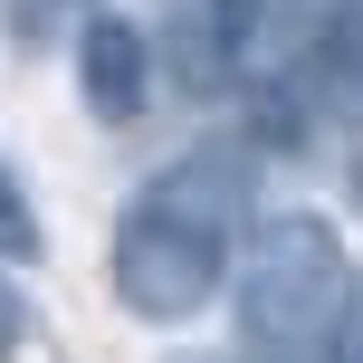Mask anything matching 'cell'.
I'll list each match as a JSON object with an SVG mask.
<instances>
[{
    "label": "cell",
    "instance_id": "cell-1",
    "mask_svg": "<svg viewBox=\"0 0 363 363\" xmlns=\"http://www.w3.org/2000/svg\"><path fill=\"white\" fill-rule=\"evenodd\" d=\"M239 191H249V163H239V153H182L172 172H153L144 191L125 201L106 277H115V306H125L134 325H191L220 296Z\"/></svg>",
    "mask_w": 363,
    "mask_h": 363
},
{
    "label": "cell",
    "instance_id": "cell-2",
    "mask_svg": "<svg viewBox=\"0 0 363 363\" xmlns=\"http://www.w3.org/2000/svg\"><path fill=\"white\" fill-rule=\"evenodd\" d=\"M230 296H239V335H249V354H268V363L325 354V335L345 325V296H354L345 239H335L325 220H306V211H277L268 230L249 239Z\"/></svg>",
    "mask_w": 363,
    "mask_h": 363
},
{
    "label": "cell",
    "instance_id": "cell-3",
    "mask_svg": "<svg viewBox=\"0 0 363 363\" xmlns=\"http://www.w3.org/2000/svg\"><path fill=\"white\" fill-rule=\"evenodd\" d=\"M77 96H86L96 125H134V115H144V96H153V48H144L134 19L96 10L86 29H77Z\"/></svg>",
    "mask_w": 363,
    "mask_h": 363
},
{
    "label": "cell",
    "instance_id": "cell-4",
    "mask_svg": "<svg viewBox=\"0 0 363 363\" xmlns=\"http://www.w3.org/2000/svg\"><path fill=\"white\" fill-rule=\"evenodd\" d=\"M0 258H10V268H29V258H38V220H29V191H19L10 172H0Z\"/></svg>",
    "mask_w": 363,
    "mask_h": 363
},
{
    "label": "cell",
    "instance_id": "cell-5",
    "mask_svg": "<svg viewBox=\"0 0 363 363\" xmlns=\"http://www.w3.org/2000/svg\"><path fill=\"white\" fill-rule=\"evenodd\" d=\"M325 57H335L345 77H363V10H345V19L325 29Z\"/></svg>",
    "mask_w": 363,
    "mask_h": 363
},
{
    "label": "cell",
    "instance_id": "cell-6",
    "mask_svg": "<svg viewBox=\"0 0 363 363\" xmlns=\"http://www.w3.org/2000/svg\"><path fill=\"white\" fill-rule=\"evenodd\" d=\"M182 363H230V354H182Z\"/></svg>",
    "mask_w": 363,
    "mask_h": 363
},
{
    "label": "cell",
    "instance_id": "cell-7",
    "mask_svg": "<svg viewBox=\"0 0 363 363\" xmlns=\"http://www.w3.org/2000/svg\"><path fill=\"white\" fill-rule=\"evenodd\" d=\"M354 201H363V153H354Z\"/></svg>",
    "mask_w": 363,
    "mask_h": 363
}]
</instances>
